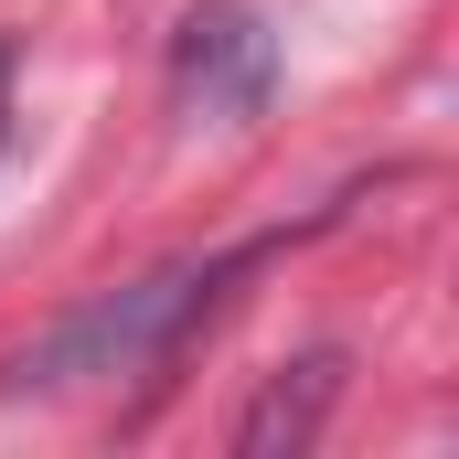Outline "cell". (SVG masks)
I'll use <instances>...</instances> for the list:
<instances>
[{
    "label": "cell",
    "instance_id": "obj_1",
    "mask_svg": "<svg viewBox=\"0 0 459 459\" xmlns=\"http://www.w3.org/2000/svg\"><path fill=\"white\" fill-rule=\"evenodd\" d=\"M278 246H289V235H246L225 256H171V267H150V278H128V289H97L75 321H54L32 352H11L0 395H75V385H117V374L171 363V352L235 299V278L267 267Z\"/></svg>",
    "mask_w": 459,
    "mask_h": 459
},
{
    "label": "cell",
    "instance_id": "obj_2",
    "mask_svg": "<svg viewBox=\"0 0 459 459\" xmlns=\"http://www.w3.org/2000/svg\"><path fill=\"white\" fill-rule=\"evenodd\" d=\"M267 86H278V32L246 0H193L171 22V97H182V117L235 128V117L267 108Z\"/></svg>",
    "mask_w": 459,
    "mask_h": 459
},
{
    "label": "cell",
    "instance_id": "obj_3",
    "mask_svg": "<svg viewBox=\"0 0 459 459\" xmlns=\"http://www.w3.org/2000/svg\"><path fill=\"white\" fill-rule=\"evenodd\" d=\"M342 406V352H299L256 385V406L235 417V459H299Z\"/></svg>",
    "mask_w": 459,
    "mask_h": 459
},
{
    "label": "cell",
    "instance_id": "obj_4",
    "mask_svg": "<svg viewBox=\"0 0 459 459\" xmlns=\"http://www.w3.org/2000/svg\"><path fill=\"white\" fill-rule=\"evenodd\" d=\"M0 97H11V65H0Z\"/></svg>",
    "mask_w": 459,
    "mask_h": 459
}]
</instances>
